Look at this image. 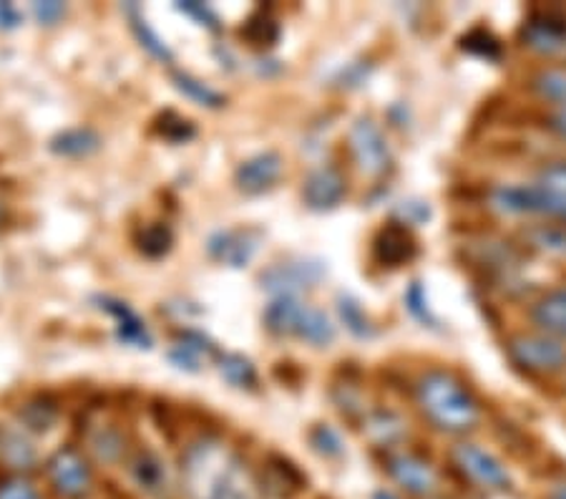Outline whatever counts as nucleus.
<instances>
[{
	"label": "nucleus",
	"mask_w": 566,
	"mask_h": 499,
	"mask_svg": "<svg viewBox=\"0 0 566 499\" xmlns=\"http://www.w3.org/2000/svg\"><path fill=\"white\" fill-rule=\"evenodd\" d=\"M181 487L189 499H258L244 461L214 437L191 441L181 454Z\"/></svg>",
	"instance_id": "obj_1"
},
{
	"label": "nucleus",
	"mask_w": 566,
	"mask_h": 499,
	"mask_svg": "<svg viewBox=\"0 0 566 499\" xmlns=\"http://www.w3.org/2000/svg\"><path fill=\"white\" fill-rule=\"evenodd\" d=\"M416 398L426 419L441 432L465 434L481 419L476 398L449 371H428L418 378Z\"/></svg>",
	"instance_id": "obj_2"
},
{
	"label": "nucleus",
	"mask_w": 566,
	"mask_h": 499,
	"mask_svg": "<svg viewBox=\"0 0 566 499\" xmlns=\"http://www.w3.org/2000/svg\"><path fill=\"white\" fill-rule=\"evenodd\" d=\"M491 207L504 215H546L566 222V162L544 167L532 185L496 187Z\"/></svg>",
	"instance_id": "obj_3"
},
{
	"label": "nucleus",
	"mask_w": 566,
	"mask_h": 499,
	"mask_svg": "<svg viewBox=\"0 0 566 499\" xmlns=\"http://www.w3.org/2000/svg\"><path fill=\"white\" fill-rule=\"evenodd\" d=\"M264 329L282 339H300L317 349L335 339V325L325 311L303 303L300 298H275L264 308Z\"/></svg>",
	"instance_id": "obj_4"
},
{
	"label": "nucleus",
	"mask_w": 566,
	"mask_h": 499,
	"mask_svg": "<svg viewBox=\"0 0 566 499\" xmlns=\"http://www.w3.org/2000/svg\"><path fill=\"white\" fill-rule=\"evenodd\" d=\"M45 475L61 499H88L94 492V469L84 454L73 447L53 451Z\"/></svg>",
	"instance_id": "obj_5"
},
{
	"label": "nucleus",
	"mask_w": 566,
	"mask_h": 499,
	"mask_svg": "<svg viewBox=\"0 0 566 499\" xmlns=\"http://www.w3.org/2000/svg\"><path fill=\"white\" fill-rule=\"evenodd\" d=\"M506 351L526 374H554L566 366V349L554 335H514Z\"/></svg>",
	"instance_id": "obj_6"
},
{
	"label": "nucleus",
	"mask_w": 566,
	"mask_h": 499,
	"mask_svg": "<svg viewBox=\"0 0 566 499\" xmlns=\"http://www.w3.org/2000/svg\"><path fill=\"white\" fill-rule=\"evenodd\" d=\"M350 154L355 165L368 177H382L392 169V154L386 134L373 119H358L350 129Z\"/></svg>",
	"instance_id": "obj_7"
},
{
	"label": "nucleus",
	"mask_w": 566,
	"mask_h": 499,
	"mask_svg": "<svg viewBox=\"0 0 566 499\" xmlns=\"http://www.w3.org/2000/svg\"><path fill=\"white\" fill-rule=\"evenodd\" d=\"M325 276L323 262L317 260H287L275 262L260 276L262 288L275 298H300L305 290H313Z\"/></svg>",
	"instance_id": "obj_8"
},
{
	"label": "nucleus",
	"mask_w": 566,
	"mask_h": 499,
	"mask_svg": "<svg viewBox=\"0 0 566 499\" xmlns=\"http://www.w3.org/2000/svg\"><path fill=\"white\" fill-rule=\"evenodd\" d=\"M453 461L471 482H476L483 489H506L511 485L506 467L494 454L476 447V444H459L453 449Z\"/></svg>",
	"instance_id": "obj_9"
},
{
	"label": "nucleus",
	"mask_w": 566,
	"mask_h": 499,
	"mask_svg": "<svg viewBox=\"0 0 566 499\" xmlns=\"http://www.w3.org/2000/svg\"><path fill=\"white\" fill-rule=\"evenodd\" d=\"M262 235L250 227H237V230H219L207 242L209 258L222 262L227 268H244L254 258L260 248Z\"/></svg>",
	"instance_id": "obj_10"
},
{
	"label": "nucleus",
	"mask_w": 566,
	"mask_h": 499,
	"mask_svg": "<svg viewBox=\"0 0 566 499\" xmlns=\"http://www.w3.org/2000/svg\"><path fill=\"white\" fill-rule=\"evenodd\" d=\"M388 475L406 489L408 495L428 497L438 485L436 469L426 459L408 451H392L386 459Z\"/></svg>",
	"instance_id": "obj_11"
},
{
	"label": "nucleus",
	"mask_w": 566,
	"mask_h": 499,
	"mask_svg": "<svg viewBox=\"0 0 566 499\" xmlns=\"http://www.w3.org/2000/svg\"><path fill=\"white\" fill-rule=\"evenodd\" d=\"M282 167L285 165H282V157L277 152H260L237 167L234 185L240 193L250 197L264 195L277 185V179L282 177Z\"/></svg>",
	"instance_id": "obj_12"
},
{
	"label": "nucleus",
	"mask_w": 566,
	"mask_h": 499,
	"mask_svg": "<svg viewBox=\"0 0 566 499\" xmlns=\"http://www.w3.org/2000/svg\"><path fill=\"white\" fill-rule=\"evenodd\" d=\"M345 193H348V181H345L343 171L335 167H317L310 171L303 185V199L310 210L325 212L333 210L343 202Z\"/></svg>",
	"instance_id": "obj_13"
},
{
	"label": "nucleus",
	"mask_w": 566,
	"mask_h": 499,
	"mask_svg": "<svg viewBox=\"0 0 566 499\" xmlns=\"http://www.w3.org/2000/svg\"><path fill=\"white\" fill-rule=\"evenodd\" d=\"M418 245L413 232L408 230L406 222H388L380 227L376 240H373V258L382 268H400L416 258Z\"/></svg>",
	"instance_id": "obj_14"
},
{
	"label": "nucleus",
	"mask_w": 566,
	"mask_h": 499,
	"mask_svg": "<svg viewBox=\"0 0 566 499\" xmlns=\"http://www.w3.org/2000/svg\"><path fill=\"white\" fill-rule=\"evenodd\" d=\"M524 41L544 56H562L566 53V21L554 13L534 15L524 25Z\"/></svg>",
	"instance_id": "obj_15"
},
{
	"label": "nucleus",
	"mask_w": 566,
	"mask_h": 499,
	"mask_svg": "<svg viewBox=\"0 0 566 499\" xmlns=\"http://www.w3.org/2000/svg\"><path fill=\"white\" fill-rule=\"evenodd\" d=\"M104 311L116 321V339L126 343V346H134L139 351H149L151 349V333L146 329V323L142 321L139 315L132 311V305H126L116 298H98Z\"/></svg>",
	"instance_id": "obj_16"
},
{
	"label": "nucleus",
	"mask_w": 566,
	"mask_h": 499,
	"mask_svg": "<svg viewBox=\"0 0 566 499\" xmlns=\"http://www.w3.org/2000/svg\"><path fill=\"white\" fill-rule=\"evenodd\" d=\"M532 318L546 335L566 339V285L538 298L532 308Z\"/></svg>",
	"instance_id": "obj_17"
},
{
	"label": "nucleus",
	"mask_w": 566,
	"mask_h": 499,
	"mask_svg": "<svg viewBox=\"0 0 566 499\" xmlns=\"http://www.w3.org/2000/svg\"><path fill=\"white\" fill-rule=\"evenodd\" d=\"M217 356V349L205 339L202 333L187 331L179 335V341L175 343V349L169 351V361L175 363L177 368L189 371V374H197L202 368V361L207 363L209 358Z\"/></svg>",
	"instance_id": "obj_18"
},
{
	"label": "nucleus",
	"mask_w": 566,
	"mask_h": 499,
	"mask_svg": "<svg viewBox=\"0 0 566 499\" xmlns=\"http://www.w3.org/2000/svg\"><path fill=\"white\" fill-rule=\"evenodd\" d=\"M132 477L136 487L146 495H164L169 487L167 465L157 457V454L144 449L132 459Z\"/></svg>",
	"instance_id": "obj_19"
},
{
	"label": "nucleus",
	"mask_w": 566,
	"mask_h": 499,
	"mask_svg": "<svg viewBox=\"0 0 566 499\" xmlns=\"http://www.w3.org/2000/svg\"><path fill=\"white\" fill-rule=\"evenodd\" d=\"M98 149H102V136L91 126H76V129H66L51 139V152L69 159L88 157Z\"/></svg>",
	"instance_id": "obj_20"
},
{
	"label": "nucleus",
	"mask_w": 566,
	"mask_h": 499,
	"mask_svg": "<svg viewBox=\"0 0 566 499\" xmlns=\"http://www.w3.org/2000/svg\"><path fill=\"white\" fill-rule=\"evenodd\" d=\"M124 11H126V18H129L136 41L142 43V49L149 51L151 56L157 59V61H161V63H171V59H175V56H171L169 45L164 43V39H161L157 31L151 29L149 21H146L144 13L139 11V6H126Z\"/></svg>",
	"instance_id": "obj_21"
},
{
	"label": "nucleus",
	"mask_w": 566,
	"mask_h": 499,
	"mask_svg": "<svg viewBox=\"0 0 566 499\" xmlns=\"http://www.w3.org/2000/svg\"><path fill=\"white\" fill-rule=\"evenodd\" d=\"M88 449L96 454V459L106 461V465H114V461L124 457L126 437L114 424L96 426V429L88 434Z\"/></svg>",
	"instance_id": "obj_22"
},
{
	"label": "nucleus",
	"mask_w": 566,
	"mask_h": 499,
	"mask_svg": "<svg viewBox=\"0 0 566 499\" xmlns=\"http://www.w3.org/2000/svg\"><path fill=\"white\" fill-rule=\"evenodd\" d=\"M171 81H175L179 94H185L189 102H195L199 106H207V108L224 106V96L219 94V91H214L212 86L205 84V81H199L191 74H187V71H171Z\"/></svg>",
	"instance_id": "obj_23"
},
{
	"label": "nucleus",
	"mask_w": 566,
	"mask_h": 499,
	"mask_svg": "<svg viewBox=\"0 0 566 499\" xmlns=\"http://www.w3.org/2000/svg\"><path fill=\"white\" fill-rule=\"evenodd\" d=\"M0 459L13 469H29L35 461V449L21 432H0Z\"/></svg>",
	"instance_id": "obj_24"
},
{
	"label": "nucleus",
	"mask_w": 566,
	"mask_h": 499,
	"mask_svg": "<svg viewBox=\"0 0 566 499\" xmlns=\"http://www.w3.org/2000/svg\"><path fill=\"white\" fill-rule=\"evenodd\" d=\"M219 371H222L227 384L237 388H252L258 384V371H254L252 361L240 356V353H224V356H219Z\"/></svg>",
	"instance_id": "obj_25"
},
{
	"label": "nucleus",
	"mask_w": 566,
	"mask_h": 499,
	"mask_svg": "<svg viewBox=\"0 0 566 499\" xmlns=\"http://www.w3.org/2000/svg\"><path fill=\"white\" fill-rule=\"evenodd\" d=\"M337 313H340V321L345 323V329L355 335V339H370V335L376 333L368 313L363 311V305L355 301V298L350 295L337 298Z\"/></svg>",
	"instance_id": "obj_26"
},
{
	"label": "nucleus",
	"mask_w": 566,
	"mask_h": 499,
	"mask_svg": "<svg viewBox=\"0 0 566 499\" xmlns=\"http://www.w3.org/2000/svg\"><path fill=\"white\" fill-rule=\"evenodd\" d=\"M136 242H139V250L146 258H161L169 252L171 242H175V235H171L167 222H149L142 227L139 240Z\"/></svg>",
	"instance_id": "obj_27"
},
{
	"label": "nucleus",
	"mask_w": 566,
	"mask_h": 499,
	"mask_svg": "<svg viewBox=\"0 0 566 499\" xmlns=\"http://www.w3.org/2000/svg\"><path fill=\"white\" fill-rule=\"evenodd\" d=\"M526 240L534 248L554 256H566V225H538L526 232Z\"/></svg>",
	"instance_id": "obj_28"
},
{
	"label": "nucleus",
	"mask_w": 566,
	"mask_h": 499,
	"mask_svg": "<svg viewBox=\"0 0 566 499\" xmlns=\"http://www.w3.org/2000/svg\"><path fill=\"white\" fill-rule=\"evenodd\" d=\"M534 89L538 91V96L546 98V102L564 106L566 104V71L564 69L544 71V74L536 76Z\"/></svg>",
	"instance_id": "obj_29"
},
{
	"label": "nucleus",
	"mask_w": 566,
	"mask_h": 499,
	"mask_svg": "<svg viewBox=\"0 0 566 499\" xmlns=\"http://www.w3.org/2000/svg\"><path fill=\"white\" fill-rule=\"evenodd\" d=\"M59 419L56 406L49 402H31L21 408V422L33 432H49Z\"/></svg>",
	"instance_id": "obj_30"
},
{
	"label": "nucleus",
	"mask_w": 566,
	"mask_h": 499,
	"mask_svg": "<svg viewBox=\"0 0 566 499\" xmlns=\"http://www.w3.org/2000/svg\"><path fill=\"white\" fill-rule=\"evenodd\" d=\"M310 444H313V449L317 454H323V457H331V459L343 457V451H345L340 434H337L333 426H327V424H317L315 429L310 432Z\"/></svg>",
	"instance_id": "obj_31"
},
{
	"label": "nucleus",
	"mask_w": 566,
	"mask_h": 499,
	"mask_svg": "<svg viewBox=\"0 0 566 499\" xmlns=\"http://www.w3.org/2000/svg\"><path fill=\"white\" fill-rule=\"evenodd\" d=\"M403 301H406L408 313L413 315L416 321H421L426 325H436V315L431 311V305H428V295H426L423 283H418V280H413V283H410V288L406 290Z\"/></svg>",
	"instance_id": "obj_32"
},
{
	"label": "nucleus",
	"mask_w": 566,
	"mask_h": 499,
	"mask_svg": "<svg viewBox=\"0 0 566 499\" xmlns=\"http://www.w3.org/2000/svg\"><path fill=\"white\" fill-rule=\"evenodd\" d=\"M463 49L469 51V53H473V56L491 59V61L501 56V45H499V41H496L494 35H491L489 31H483V29H476V31H471L469 35H465V39H463Z\"/></svg>",
	"instance_id": "obj_33"
},
{
	"label": "nucleus",
	"mask_w": 566,
	"mask_h": 499,
	"mask_svg": "<svg viewBox=\"0 0 566 499\" xmlns=\"http://www.w3.org/2000/svg\"><path fill=\"white\" fill-rule=\"evenodd\" d=\"M242 33L248 35V39L252 41V45H272V43L277 41L280 29H277V23L272 21L270 15L260 13V15L252 18V21L248 23V29H244Z\"/></svg>",
	"instance_id": "obj_34"
},
{
	"label": "nucleus",
	"mask_w": 566,
	"mask_h": 499,
	"mask_svg": "<svg viewBox=\"0 0 566 499\" xmlns=\"http://www.w3.org/2000/svg\"><path fill=\"white\" fill-rule=\"evenodd\" d=\"M159 134L169 142H187L195 136V126H191L187 119H181V116H177L175 112H167L161 116Z\"/></svg>",
	"instance_id": "obj_35"
},
{
	"label": "nucleus",
	"mask_w": 566,
	"mask_h": 499,
	"mask_svg": "<svg viewBox=\"0 0 566 499\" xmlns=\"http://www.w3.org/2000/svg\"><path fill=\"white\" fill-rule=\"evenodd\" d=\"M368 432H370L373 437H376L378 441H382V444H390L392 439L403 434V429H400V422H398L392 414H376V416H370Z\"/></svg>",
	"instance_id": "obj_36"
},
{
	"label": "nucleus",
	"mask_w": 566,
	"mask_h": 499,
	"mask_svg": "<svg viewBox=\"0 0 566 499\" xmlns=\"http://www.w3.org/2000/svg\"><path fill=\"white\" fill-rule=\"evenodd\" d=\"M0 499H41V495L29 479L8 477L0 482Z\"/></svg>",
	"instance_id": "obj_37"
},
{
	"label": "nucleus",
	"mask_w": 566,
	"mask_h": 499,
	"mask_svg": "<svg viewBox=\"0 0 566 499\" xmlns=\"http://www.w3.org/2000/svg\"><path fill=\"white\" fill-rule=\"evenodd\" d=\"M33 15L41 25H56L66 15V3L59 0H45V3H33Z\"/></svg>",
	"instance_id": "obj_38"
},
{
	"label": "nucleus",
	"mask_w": 566,
	"mask_h": 499,
	"mask_svg": "<svg viewBox=\"0 0 566 499\" xmlns=\"http://www.w3.org/2000/svg\"><path fill=\"white\" fill-rule=\"evenodd\" d=\"M179 11L195 18L199 25H207L209 31H217L219 29L217 13L209 6H205V3H195V0H191V3H179Z\"/></svg>",
	"instance_id": "obj_39"
},
{
	"label": "nucleus",
	"mask_w": 566,
	"mask_h": 499,
	"mask_svg": "<svg viewBox=\"0 0 566 499\" xmlns=\"http://www.w3.org/2000/svg\"><path fill=\"white\" fill-rule=\"evenodd\" d=\"M18 23H21V13H18V8L13 3H0V29L11 31Z\"/></svg>",
	"instance_id": "obj_40"
},
{
	"label": "nucleus",
	"mask_w": 566,
	"mask_h": 499,
	"mask_svg": "<svg viewBox=\"0 0 566 499\" xmlns=\"http://www.w3.org/2000/svg\"><path fill=\"white\" fill-rule=\"evenodd\" d=\"M549 126H552V132H556V134L562 136V139H566V104L554 108Z\"/></svg>",
	"instance_id": "obj_41"
},
{
	"label": "nucleus",
	"mask_w": 566,
	"mask_h": 499,
	"mask_svg": "<svg viewBox=\"0 0 566 499\" xmlns=\"http://www.w3.org/2000/svg\"><path fill=\"white\" fill-rule=\"evenodd\" d=\"M549 499H566V487L554 489V492H552V497H549Z\"/></svg>",
	"instance_id": "obj_42"
},
{
	"label": "nucleus",
	"mask_w": 566,
	"mask_h": 499,
	"mask_svg": "<svg viewBox=\"0 0 566 499\" xmlns=\"http://www.w3.org/2000/svg\"><path fill=\"white\" fill-rule=\"evenodd\" d=\"M376 499H392V497H390V495H382V492H380V495H376Z\"/></svg>",
	"instance_id": "obj_43"
}]
</instances>
